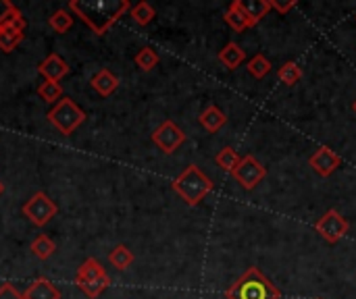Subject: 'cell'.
<instances>
[{"label":"cell","mask_w":356,"mask_h":299,"mask_svg":"<svg viewBox=\"0 0 356 299\" xmlns=\"http://www.w3.org/2000/svg\"><path fill=\"white\" fill-rule=\"evenodd\" d=\"M131 4L127 0H102V2H81L71 0L69 10L75 12L96 35H104L125 12H129Z\"/></svg>","instance_id":"1"},{"label":"cell","mask_w":356,"mask_h":299,"mask_svg":"<svg viewBox=\"0 0 356 299\" xmlns=\"http://www.w3.org/2000/svg\"><path fill=\"white\" fill-rule=\"evenodd\" d=\"M23 216L33 225V227H46L56 214H58V206L44 194V191H35L21 208Z\"/></svg>","instance_id":"7"},{"label":"cell","mask_w":356,"mask_h":299,"mask_svg":"<svg viewBox=\"0 0 356 299\" xmlns=\"http://www.w3.org/2000/svg\"><path fill=\"white\" fill-rule=\"evenodd\" d=\"M232 177L236 179V183L246 189L252 191L254 187H259V183L265 181L267 177V166L263 162H259L252 154H246L244 158H240L238 166L232 171Z\"/></svg>","instance_id":"8"},{"label":"cell","mask_w":356,"mask_h":299,"mask_svg":"<svg viewBox=\"0 0 356 299\" xmlns=\"http://www.w3.org/2000/svg\"><path fill=\"white\" fill-rule=\"evenodd\" d=\"M136 65L140 67V71H144V73H148V71H152L156 65H159V54H156V50H152L150 46H146V48H140V52L136 54Z\"/></svg>","instance_id":"25"},{"label":"cell","mask_w":356,"mask_h":299,"mask_svg":"<svg viewBox=\"0 0 356 299\" xmlns=\"http://www.w3.org/2000/svg\"><path fill=\"white\" fill-rule=\"evenodd\" d=\"M90 85H92V89H94L98 96L108 98L113 92H117V87H119V77L113 75L108 69H102V71H98V73L90 79Z\"/></svg>","instance_id":"15"},{"label":"cell","mask_w":356,"mask_h":299,"mask_svg":"<svg viewBox=\"0 0 356 299\" xmlns=\"http://www.w3.org/2000/svg\"><path fill=\"white\" fill-rule=\"evenodd\" d=\"M246 69H248V73L254 77V79H265L269 73H271V69H273V65H271V60L265 56V54H254L250 60H248V65H246Z\"/></svg>","instance_id":"20"},{"label":"cell","mask_w":356,"mask_h":299,"mask_svg":"<svg viewBox=\"0 0 356 299\" xmlns=\"http://www.w3.org/2000/svg\"><path fill=\"white\" fill-rule=\"evenodd\" d=\"M108 264L115 268V271H127L131 264H134V254L127 246L119 244L115 246L111 252H108Z\"/></svg>","instance_id":"18"},{"label":"cell","mask_w":356,"mask_h":299,"mask_svg":"<svg viewBox=\"0 0 356 299\" xmlns=\"http://www.w3.org/2000/svg\"><path fill=\"white\" fill-rule=\"evenodd\" d=\"M2 194H4V183L0 181V196H2Z\"/></svg>","instance_id":"30"},{"label":"cell","mask_w":356,"mask_h":299,"mask_svg":"<svg viewBox=\"0 0 356 299\" xmlns=\"http://www.w3.org/2000/svg\"><path fill=\"white\" fill-rule=\"evenodd\" d=\"M277 77H280V81L284 83V85H296L300 79H302V69L296 65V62H286V65H282L280 67V71H277Z\"/></svg>","instance_id":"26"},{"label":"cell","mask_w":356,"mask_h":299,"mask_svg":"<svg viewBox=\"0 0 356 299\" xmlns=\"http://www.w3.org/2000/svg\"><path fill=\"white\" fill-rule=\"evenodd\" d=\"M46 119L52 127H56L58 133L71 135L79 125L86 121V112L71 100V98H60L48 112Z\"/></svg>","instance_id":"6"},{"label":"cell","mask_w":356,"mask_h":299,"mask_svg":"<svg viewBox=\"0 0 356 299\" xmlns=\"http://www.w3.org/2000/svg\"><path fill=\"white\" fill-rule=\"evenodd\" d=\"M223 19H225V23H227L234 31H246V29L254 27L252 21L248 19L244 6H242V0H234V2L229 4V8L223 12Z\"/></svg>","instance_id":"14"},{"label":"cell","mask_w":356,"mask_h":299,"mask_svg":"<svg viewBox=\"0 0 356 299\" xmlns=\"http://www.w3.org/2000/svg\"><path fill=\"white\" fill-rule=\"evenodd\" d=\"M315 231L319 233V237L330 244V246H336L338 241H342L348 231H350V223L336 210V208H330L317 223H315Z\"/></svg>","instance_id":"9"},{"label":"cell","mask_w":356,"mask_h":299,"mask_svg":"<svg viewBox=\"0 0 356 299\" xmlns=\"http://www.w3.org/2000/svg\"><path fill=\"white\" fill-rule=\"evenodd\" d=\"M25 40V17L8 0H0V50L10 54Z\"/></svg>","instance_id":"4"},{"label":"cell","mask_w":356,"mask_h":299,"mask_svg":"<svg viewBox=\"0 0 356 299\" xmlns=\"http://www.w3.org/2000/svg\"><path fill=\"white\" fill-rule=\"evenodd\" d=\"M353 110H355V114H356V100L353 102Z\"/></svg>","instance_id":"31"},{"label":"cell","mask_w":356,"mask_h":299,"mask_svg":"<svg viewBox=\"0 0 356 299\" xmlns=\"http://www.w3.org/2000/svg\"><path fill=\"white\" fill-rule=\"evenodd\" d=\"M38 96L46 102V104H56L63 98V87L60 83L54 81H44L38 85Z\"/></svg>","instance_id":"27"},{"label":"cell","mask_w":356,"mask_h":299,"mask_svg":"<svg viewBox=\"0 0 356 299\" xmlns=\"http://www.w3.org/2000/svg\"><path fill=\"white\" fill-rule=\"evenodd\" d=\"M294 6H296V0H286V2H282V0H271V10H275V12H280V15H288Z\"/></svg>","instance_id":"28"},{"label":"cell","mask_w":356,"mask_h":299,"mask_svg":"<svg viewBox=\"0 0 356 299\" xmlns=\"http://www.w3.org/2000/svg\"><path fill=\"white\" fill-rule=\"evenodd\" d=\"M75 285L77 289L90 299L100 298L108 287H111V277L106 275L104 266L96 258H88L81 262L75 275Z\"/></svg>","instance_id":"5"},{"label":"cell","mask_w":356,"mask_h":299,"mask_svg":"<svg viewBox=\"0 0 356 299\" xmlns=\"http://www.w3.org/2000/svg\"><path fill=\"white\" fill-rule=\"evenodd\" d=\"M0 299H25L21 291L13 287V283H2L0 285Z\"/></svg>","instance_id":"29"},{"label":"cell","mask_w":356,"mask_h":299,"mask_svg":"<svg viewBox=\"0 0 356 299\" xmlns=\"http://www.w3.org/2000/svg\"><path fill=\"white\" fill-rule=\"evenodd\" d=\"M152 142H154V146L161 150V152H165V154H173L179 146H184V142H186V133H184V129L177 125V123H173V121H163L154 131H152Z\"/></svg>","instance_id":"10"},{"label":"cell","mask_w":356,"mask_h":299,"mask_svg":"<svg viewBox=\"0 0 356 299\" xmlns=\"http://www.w3.org/2000/svg\"><path fill=\"white\" fill-rule=\"evenodd\" d=\"M129 15L134 17V21L138 23V25H148L154 17H156V10H154V6H150L148 2H138L136 6H131L129 8Z\"/></svg>","instance_id":"24"},{"label":"cell","mask_w":356,"mask_h":299,"mask_svg":"<svg viewBox=\"0 0 356 299\" xmlns=\"http://www.w3.org/2000/svg\"><path fill=\"white\" fill-rule=\"evenodd\" d=\"M38 73H40L46 81L58 83L65 75H69V65H67L56 52H52V54H48V56L38 65Z\"/></svg>","instance_id":"12"},{"label":"cell","mask_w":356,"mask_h":299,"mask_svg":"<svg viewBox=\"0 0 356 299\" xmlns=\"http://www.w3.org/2000/svg\"><path fill=\"white\" fill-rule=\"evenodd\" d=\"M173 191L184 200V204L188 206H198L211 191H213V181L209 179V175L196 166V164H188L171 183Z\"/></svg>","instance_id":"3"},{"label":"cell","mask_w":356,"mask_h":299,"mask_svg":"<svg viewBox=\"0 0 356 299\" xmlns=\"http://www.w3.org/2000/svg\"><path fill=\"white\" fill-rule=\"evenodd\" d=\"M225 299H282V291L259 266H250L229 285Z\"/></svg>","instance_id":"2"},{"label":"cell","mask_w":356,"mask_h":299,"mask_svg":"<svg viewBox=\"0 0 356 299\" xmlns=\"http://www.w3.org/2000/svg\"><path fill=\"white\" fill-rule=\"evenodd\" d=\"M244 60H246V52H244L242 46L236 44V42H229V44H225V46L219 50V62H221L223 67H227L229 71H236Z\"/></svg>","instance_id":"17"},{"label":"cell","mask_w":356,"mask_h":299,"mask_svg":"<svg viewBox=\"0 0 356 299\" xmlns=\"http://www.w3.org/2000/svg\"><path fill=\"white\" fill-rule=\"evenodd\" d=\"M242 6H244L248 19L252 21V25H257L271 10V0H248V2H242Z\"/></svg>","instance_id":"21"},{"label":"cell","mask_w":356,"mask_h":299,"mask_svg":"<svg viewBox=\"0 0 356 299\" xmlns=\"http://www.w3.org/2000/svg\"><path fill=\"white\" fill-rule=\"evenodd\" d=\"M25 299H60V291L54 283H50V279L46 277H38L33 279V283H29V287L23 291Z\"/></svg>","instance_id":"13"},{"label":"cell","mask_w":356,"mask_h":299,"mask_svg":"<svg viewBox=\"0 0 356 299\" xmlns=\"http://www.w3.org/2000/svg\"><path fill=\"white\" fill-rule=\"evenodd\" d=\"M54 252H56V244H54L48 235H38V237L31 241V254H33L38 260H48Z\"/></svg>","instance_id":"22"},{"label":"cell","mask_w":356,"mask_h":299,"mask_svg":"<svg viewBox=\"0 0 356 299\" xmlns=\"http://www.w3.org/2000/svg\"><path fill=\"white\" fill-rule=\"evenodd\" d=\"M309 164L319 177H332L342 166V156H338L332 148L323 146L309 156Z\"/></svg>","instance_id":"11"},{"label":"cell","mask_w":356,"mask_h":299,"mask_svg":"<svg viewBox=\"0 0 356 299\" xmlns=\"http://www.w3.org/2000/svg\"><path fill=\"white\" fill-rule=\"evenodd\" d=\"M215 162H217V166L221 169V171H225V173H229L232 175V171L238 166V162H240V156H238V152L234 150V148H223V150H219V154L215 156Z\"/></svg>","instance_id":"23"},{"label":"cell","mask_w":356,"mask_h":299,"mask_svg":"<svg viewBox=\"0 0 356 299\" xmlns=\"http://www.w3.org/2000/svg\"><path fill=\"white\" fill-rule=\"evenodd\" d=\"M198 121H200V125H202V129H204V131H209V133H217L221 127H225L227 117H225V112H223L219 106L211 104V106H207V108L202 110V114L198 117Z\"/></svg>","instance_id":"16"},{"label":"cell","mask_w":356,"mask_h":299,"mask_svg":"<svg viewBox=\"0 0 356 299\" xmlns=\"http://www.w3.org/2000/svg\"><path fill=\"white\" fill-rule=\"evenodd\" d=\"M48 27L54 33H67L73 27V15L67 8H56L50 17H48Z\"/></svg>","instance_id":"19"}]
</instances>
